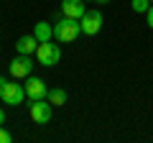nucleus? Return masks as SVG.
<instances>
[{
	"mask_svg": "<svg viewBox=\"0 0 153 143\" xmlns=\"http://www.w3.org/2000/svg\"><path fill=\"white\" fill-rule=\"evenodd\" d=\"M84 3H92V0H84Z\"/></svg>",
	"mask_w": 153,
	"mask_h": 143,
	"instance_id": "17",
	"label": "nucleus"
},
{
	"mask_svg": "<svg viewBox=\"0 0 153 143\" xmlns=\"http://www.w3.org/2000/svg\"><path fill=\"white\" fill-rule=\"evenodd\" d=\"M151 5H153V0H151Z\"/></svg>",
	"mask_w": 153,
	"mask_h": 143,
	"instance_id": "18",
	"label": "nucleus"
},
{
	"mask_svg": "<svg viewBox=\"0 0 153 143\" xmlns=\"http://www.w3.org/2000/svg\"><path fill=\"white\" fill-rule=\"evenodd\" d=\"M16 49H18V54H36V49H38V39L33 36V33H28V36H21V39L16 41Z\"/></svg>",
	"mask_w": 153,
	"mask_h": 143,
	"instance_id": "9",
	"label": "nucleus"
},
{
	"mask_svg": "<svg viewBox=\"0 0 153 143\" xmlns=\"http://www.w3.org/2000/svg\"><path fill=\"white\" fill-rule=\"evenodd\" d=\"M36 59H38V64H44V66H54V64H59V59H61V49H59V44H51V41H46V44H38V49H36Z\"/></svg>",
	"mask_w": 153,
	"mask_h": 143,
	"instance_id": "4",
	"label": "nucleus"
},
{
	"mask_svg": "<svg viewBox=\"0 0 153 143\" xmlns=\"http://www.w3.org/2000/svg\"><path fill=\"white\" fill-rule=\"evenodd\" d=\"M31 69H33V59L28 54H18L16 59L10 61V66H8L10 77H16V79H26L28 74H31Z\"/></svg>",
	"mask_w": 153,
	"mask_h": 143,
	"instance_id": "5",
	"label": "nucleus"
},
{
	"mask_svg": "<svg viewBox=\"0 0 153 143\" xmlns=\"http://www.w3.org/2000/svg\"><path fill=\"white\" fill-rule=\"evenodd\" d=\"M46 100H49L54 107H59V105H66V89H61V87H51L49 92H46Z\"/></svg>",
	"mask_w": 153,
	"mask_h": 143,
	"instance_id": "11",
	"label": "nucleus"
},
{
	"mask_svg": "<svg viewBox=\"0 0 153 143\" xmlns=\"http://www.w3.org/2000/svg\"><path fill=\"white\" fill-rule=\"evenodd\" d=\"M0 100L5 105H21L23 100H26V87L0 77Z\"/></svg>",
	"mask_w": 153,
	"mask_h": 143,
	"instance_id": "2",
	"label": "nucleus"
},
{
	"mask_svg": "<svg viewBox=\"0 0 153 143\" xmlns=\"http://www.w3.org/2000/svg\"><path fill=\"white\" fill-rule=\"evenodd\" d=\"M28 112H31V120H33V123L46 125V123L51 120V115H54V105H51L46 97H44V100H31Z\"/></svg>",
	"mask_w": 153,
	"mask_h": 143,
	"instance_id": "3",
	"label": "nucleus"
},
{
	"mask_svg": "<svg viewBox=\"0 0 153 143\" xmlns=\"http://www.w3.org/2000/svg\"><path fill=\"white\" fill-rule=\"evenodd\" d=\"M33 36L38 39V44H46V41L54 39V26H49L46 21L36 23V26H33Z\"/></svg>",
	"mask_w": 153,
	"mask_h": 143,
	"instance_id": "10",
	"label": "nucleus"
},
{
	"mask_svg": "<svg viewBox=\"0 0 153 143\" xmlns=\"http://www.w3.org/2000/svg\"><path fill=\"white\" fill-rule=\"evenodd\" d=\"M79 23H82L84 36H94V33H100V28H102V13L100 10H87Z\"/></svg>",
	"mask_w": 153,
	"mask_h": 143,
	"instance_id": "6",
	"label": "nucleus"
},
{
	"mask_svg": "<svg viewBox=\"0 0 153 143\" xmlns=\"http://www.w3.org/2000/svg\"><path fill=\"white\" fill-rule=\"evenodd\" d=\"M92 3H100V5H102V3H110V0H92Z\"/></svg>",
	"mask_w": 153,
	"mask_h": 143,
	"instance_id": "16",
	"label": "nucleus"
},
{
	"mask_svg": "<svg viewBox=\"0 0 153 143\" xmlns=\"http://www.w3.org/2000/svg\"><path fill=\"white\" fill-rule=\"evenodd\" d=\"M82 33V23L76 21V18H59V23L54 26V39L59 41V44H71V41L76 39Z\"/></svg>",
	"mask_w": 153,
	"mask_h": 143,
	"instance_id": "1",
	"label": "nucleus"
},
{
	"mask_svg": "<svg viewBox=\"0 0 153 143\" xmlns=\"http://www.w3.org/2000/svg\"><path fill=\"white\" fill-rule=\"evenodd\" d=\"M0 143H10V133H8L3 125H0Z\"/></svg>",
	"mask_w": 153,
	"mask_h": 143,
	"instance_id": "13",
	"label": "nucleus"
},
{
	"mask_svg": "<svg viewBox=\"0 0 153 143\" xmlns=\"http://www.w3.org/2000/svg\"><path fill=\"white\" fill-rule=\"evenodd\" d=\"M146 16H148V26L153 28V5H151V8H148V10H146Z\"/></svg>",
	"mask_w": 153,
	"mask_h": 143,
	"instance_id": "14",
	"label": "nucleus"
},
{
	"mask_svg": "<svg viewBox=\"0 0 153 143\" xmlns=\"http://www.w3.org/2000/svg\"><path fill=\"white\" fill-rule=\"evenodd\" d=\"M46 92H49V89H46V82H44V79L31 77V74L26 77V97H28V100H44Z\"/></svg>",
	"mask_w": 153,
	"mask_h": 143,
	"instance_id": "7",
	"label": "nucleus"
},
{
	"mask_svg": "<svg viewBox=\"0 0 153 143\" xmlns=\"http://www.w3.org/2000/svg\"><path fill=\"white\" fill-rule=\"evenodd\" d=\"M0 125H5V112L0 110Z\"/></svg>",
	"mask_w": 153,
	"mask_h": 143,
	"instance_id": "15",
	"label": "nucleus"
},
{
	"mask_svg": "<svg viewBox=\"0 0 153 143\" xmlns=\"http://www.w3.org/2000/svg\"><path fill=\"white\" fill-rule=\"evenodd\" d=\"M148 3H151V0H130V5H133V10H135V13H146L148 8H151Z\"/></svg>",
	"mask_w": 153,
	"mask_h": 143,
	"instance_id": "12",
	"label": "nucleus"
},
{
	"mask_svg": "<svg viewBox=\"0 0 153 143\" xmlns=\"http://www.w3.org/2000/svg\"><path fill=\"white\" fill-rule=\"evenodd\" d=\"M61 13H64L66 18H76V21H82V16L87 13L84 0H61Z\"/></svg>",
	"mask_w": 153,
	"mask_h": 143,
	"instance_id": "8",
	"label": "nucleus"
}]
</instances>
